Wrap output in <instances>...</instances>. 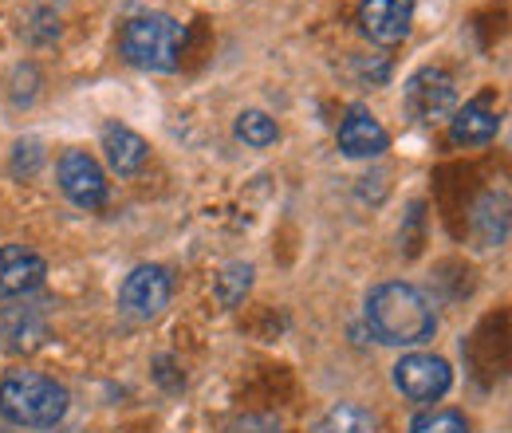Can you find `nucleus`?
<instances>
[{
	"mask_svg": "<svg viewBox=\"0 0 512 433\" xmlns=\"http://www.w3.org/2000/svg\"><path fill=\"white\" fill-rule=\"evenodd\" d=\"M410 433H469V422L457 410H426L410 422Z\"/></svg>",
	"mask_w": 512,
	"mask_h": 433,
	"instance_id": "obj_18",
	"label": "nucleus"
},
{
	"mask_svg": "<svg viewBox=\"0 0 512 433\" xmlns=\"http://www.w3.org/2000/svg\"><path fill=\"white\" fill-rule=\"evenodd\" d=\"M48 280V264L40 252L24 245L0 248V300H28Z\"/></svg>",
	"mask_w": 512,
	"mask_h": 433,
	"instance_id": "obj_9",
	"label": "nucleus"
},
{
	"mask_svg": "<svg viewBox=\"0 0 512 433\" xmlns=\"http://www.w3.org/2000/svg\"><path fill=\"white\" fill-rule=\"evenodd\" d=\"M501 130V115L489 107V99H473L449 115V142L453 146H485Z\"/></svg>",
	"mask_w": 512,
	"mask_h": 433,
	"instance_id": "obj_11",
	"label": "nucleus"
},
{
	"mask_svg": "<svg viewBox=\"0 0 512 433\" xmlns=\"http://www.w3.org/2000/svg\"><path fill=\"white\" fill-rule=\"evenodd\" d=\"M320 433H383V422L375 410L355 406V402H339L327 410V418L320 422Z\"/></svg>",
	"mask_w": 512,
	"mask_h": 433,
	"instance_id": "obj_15",
	"label": "nucleus"
},
{
	"mask_svg": "<svg viewBox=\"0 0 512 433\" xmlns=\"http://www.w3.org/2000/svg\"><path fill=\"white\" fill-rule=\"evenodd\" d=\"M56 178L64 197L79 209H99L107 201V174L87 150H67L56 166Z\"/></svg>",
	"mask_w": 512,
	"mask_h": 433,
	"instance_id": "obj_7",
	"label": "nucleus"
},
{
	"mask_svg": "<svg viewBox=\"0 0 512 433\" xmlns=\"http://www.w3.org/2000/svg\"><path fill=\"white\" fill-rule=\"evenodd\" d=\"M390 146L386 126L367 111V107H351L339 123V150L347 158H379Z\"/></svg>",
	"mask_w": 512,
	"mask_h": 433,
	"instance_id": "obj_10",
	"label": "nucleus"
},
{
	"mask_svg": "<svg viewBox=\"0 0 512 433\" xmlns=\"http://www.w3.org/2000/svg\"><path fill=\"white\" fill-rule=\"evenodd\" d=\"M402 99H406V111L414 123H449V115L457 111V83L442 67H422L406 79Z\"/></svg>",
	"mask_w": 512,
	"mask_h": 433,
	"instance_id": "obj_4",
	"label": "nucleus"
},
{
	"mask_svg": "<svg viewBox=\"0 0 512 433\" xmlns=\"http://www.w3.org/2000/svg\"><path fill=\"white\" fill-rule=\"evenodd\" d=\"M367 323L386 347H422L438 331V311L422 288L386 280L367 292Z\"/></svg>",
	"mask_w": 512,
	"mask_h": 433,
	"instance_id": "obj_1",
	"label": "nucleus"
},
{
	"mask_svg": "<svg viewBox=\"0 0 512 433\" xmlns=\"http://www.w3.org/2000/svg\"><path fill=\"white\" fill-rule=\"evenodd\" d=\"M71 394L40 371H8L0 378V414L24 430H56L67 418Z\"/></svg>",
	"mask_w": 512,
	"mask_h": 433,
	"instance_id": "obj_2",
	"label": "nucleus"
},
{
	"mask_svg": "<svg viewBox=\"0 0 512 433\" xmlns=\"http://www.w3.org/2000/svg\"><path fill=\"white\" fill-rule=\"evenodd\" d=\"M249 288H253V264H245V260L229 264L217 276V300H221V308H237L249 296Z\"/></svg>",
	"mask_w": 512,
	"mask_h": 433,
	"instance_id": "obj_17",
	"label": "nucleus"
},
{
	"mask_svg": "<svg viewBox=\"0 0 512 433\" xmlns=\"http://www.w3.org/2000/svg\"><path fill=\"white\" fill-rule=\"evenodd\" d=\"M103 150H107V162H111V170H115L119 178L138 174V170L146 166V158H150L146 138H142V134H134V130L123 126V123L103 126Z\"/></svg>",
	"mask_w": 512,
	"mask_h": 433,
	"instance_id": "obj_13",
	"label": "nucleus"
},
{
	"mask_svg": "<svg viewBox=\"0 0 512 433\" xmlns=\"http://www.w3.org/2000/svg\"><path fill=\"white\" fill-rule=\"evenodd\" d=\"M469 229H473V241L481 248H501L509 241V193L501 189H489L477 205H473V217H469Z\"/></svg>",
	"mask_w": 512,
	"mask_h": 433,
	"instance_id": "obj_12",
	"label": "nucleus"
},
{
	"mask_svg": "<svg viewBox=\"0 0 512 433\" xmlns=\"http://www.w3.org/2000/svg\"><path fill=\"white\" fill-rule=\"evenodd\" d=\"M44 339V319L36 308H4L0 315V347L4 351H32Z\"/></svg>",
	"mask_w": 512,
	"mask_h": 433,
	"instance_id": "obj_14",
	"label": "nucleus"
},
{
	"mask_svg": "<svg viewBox=\"0 0 512 433\" xmlns=\"http://www.w3.org/2000/svg\"><path fill=\"white\" fill-rule=\"evenodd\" d=\"M394 386L402 390V398L430 406L442 402L453 386V371L442 355H426V351H410L394 363Z\"/></svg>",
	"mask_w": 512,
	"mask_h": 433,
	"instance_id": "obj_6",
	"label": "nucleus"
},
{
	"mask_svg": "<svg viewBox=\"0 0 512 433\" xmlns=\"http://www.w3.org/2000/svg\"><path fill=\"white\" fill-rule=\"evenodd\" d=\"M186 24L166 16V12H142L127 20L123 28V60L130 67H142V71H178L182 63V52H186Z\"/></svg>",
	"mask_w": 512,
	"mask_h": 433,
	"instance_id": "obj_3",
	"label": "nucleus"
},
{
	"mask_svg": "<svg viewBox=\"0 0 512 433\" xmlns=\"http://www.w3.org/2000/svg\"><path fill=\"white\" fill-rule=\"evenodd\" d=\"M237 138L253 150H268L276 138H280V126L276 119H268L264 111H241L237 115Z\"/></svg>",
	"mask_w": 512,
	"mask_h": 433,
	"instance_id": "obj_16",
	"label": "nucleus"
},
{
	"mask_svg": "<svg viewBox=\"0 0 512 433\" xmlns=\"http://www.w3.org/2000/svg\"><path fill=\"white\" fill-rule=\"evenodd\" d=\"M414 24V0H363L359 4V28L371 44L394 48L410 36Z\"/></svg>",
	"mask_w": 512,
	"mask_h": 433,
	"instance_id": "obj_8",
	"label": "nucleus"
},
{
	"mask_svg": "<svg viewBox=\"0 0 512 433\" xmlns=\"http://www.w3.org/2000/svg\"><path fill=\"white\" fill-rule=\"evenodd\" d=\"M229 433H280V422H272V418H245Z\"/></svg>",
	"mask_w": 512,
	"mask_h": 433,
	"instance_id": "obj_19",
	"label": "nucleus"
},
{
	"mask_svg": "<svg viewBox=\"0 0 512 433\" xmlns=\"http://www.w3.org/2000/svg\"><path fill=\"white\" fill-rule=\"evenodd\" d=\"M170 296H174L170 268H162V264H138L127 280H123V288H119V308H123L127 319L150 323V319H158L162 311L170 308Z\"/></svg>",
	"mask_w": 512,
	"mask_h": 433,
	"instance_id": "obj_5",
	"label": "nucleus"
}]
</instances>
